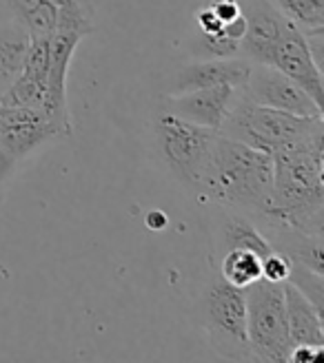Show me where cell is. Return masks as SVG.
<instances>
[{
  "label": "cell",
  "instance_id": "1",
  "mask_svg": "<svg viewBox=\"0 0 324 363\" xmlns=\"http://www.w3.org/2000/svg\"><path fill=\"white\" fill-rule=\"evenodd\" d=\"M271 199L264 220L318 235L324 228V131L271 155Z\"/></svg>",
  "mask_w": 324,
  "mask_h": 363
},
{
  "label": "cell",
  "instance_id": "2",
  "mask_svg": "<svg viewBox=\"0 0 324 363\" xmlns=\"http://www.w3.org/2000/svg\"><path fill=\"white\" fill-rule=\"evenodd\" d=\"M274 160L218 131L193 186L227 208L264 215L271 199Z\"/></svg>",
  "mask_w": 324,
  "mask_h": 363
},
{
  "label": "cell",
  "instance_id": "3",
  "mask_svg": "<svg viewBox=\"0 0 324 363\" xmlns=\"http://www.w3.org/2000/svg\"><path fill=\"white\" fill-rule=\"evenodd\" d=\"M320 131H324L322 118H304L278 111V108L249 102L242 96H238L220 129V133L240 140L269 155L309 140Z\"/></svg>",
  "mask_w": 324,
  "mask_h": 363
},
{
  "label": "cell",
  "instance_id": "4",
  "mask_svg": "<svg viewBox=\"0 0 324 363\" xmlns=\"http://www.w3.org/2000/svg\"><path fill=\"white\" fill-rule=\"evenodd\" d=\"M247 299V339L251 357L258 361H289L291 339L286 325L284 281L258 279L244 288Z\"/></svg>",
  "mask_w": 324,
  "mask_h": 363
},
{
  "label": "cell",
  "instance_id": "5",
  "mask_svg": "<svg viewBox=\"0 0 324 363\" xmlns=\"http://www.w3.org/2000/svg\"><path fill=\"white\" fill-rule=\"evenodd\" d=\"M207 328L213 348L229 359H254L247 339L244 288L227 281H213L205 297Z\"/></svg>",
  "mask_w": 324,
  "mask_h": 363
},
{
  "label": "cell",
  "instance_id": "6",
  "mask_svg": "<svg viewBox=\"0 0 324 363\" xmlns=\"http://www.w3.org/2000/svg\"><path fill=\"white\" fill-rule=\"evenodd\" d=\"M156 133L167 164L183 179H187L189 184H193L218 131L193 124L171 111H165L158 116Z\"/></svg>",
  "mask_w": 324,
  "mask_h": 363
},
{
  "label": "cell",
  "instance_id": "7",
  "mask_svg": "<svg viewBox=\"0 0 324 363\" xmlns=\"http://www.w3.org/2000/svg\"><path fill=\"white\" fill-rule=\"evenodd\" d=\"M242 89H244L242 98L254 104L278 108V111L296 113L304 118H322V106L307 91L269 65H256V67L251 65V74L242 84Z\"/></svg>",
  "mask_w": 324,
  "mask_h": 363
},
{
  "label": "cell",
  "instance_id": "8",
  "mask_svg": "<svg viewBox=\"0 0 324 363\" xmlns=\"http://www.w3.org/2000/svg\"><path fill=\"white\" fill-rule=\"evenodd\" d=\"M80 40L82 38L76 33H60V31L49 38V69H47L45 100L40 111L53 124L58 135L71 133V118L67 106V74Z\"/></svg>",
  "mask_w": 324,
  "mask_h": 363
},
{
  "label": "cell",
  "instance_id": "9",
  "mask_svg": "<svg viewBox=\"0 0 324 363\" xmlns=\"http://www.w3.org/2000/svg\"><path fill=\"white\" fill-rule=\"evenodd\" d=\"M269 67H274L286 78H291L322 106V100H324L322 67L315 62L304 33L291 23L286 25L282 38L278 40L274 56H271V65Z\"/></svg>",
  "mask_w": 324,
  "mask_h": 363
},
{
  "label": "cell",
  "instance_id": "10",
  "mask_svg": "<svg viewBox=\"0 0 324 363\" xmlns=\"http://www.w3.org/2000/svg\"><path fill=\"white\" fill-rule=\"evenodd\" d=\"M58 131L47 120L40 108L29 106H0V144L18 160L25 157L45 144L49 138H56Z\"/></svg>",
  "mask_w": 324,
  "mask_h": 363
},
{
  "label": "cell",
  "instance_id": "11",
  "mask_svg": "<svg viewBox=\"0 0 324 363\" xmlns=\"http://www.w3.org/2000/svg\"><path fill=\"white\" fill-rule=\"evenodd\" d=\"M236 100H238L236 89L229 84H215V86L185 91L183 96L176 94L169 100L167 111L185 118L193 124L220 131Z\"/></svg>",
  "mask_w": 324,
  "mask_h": 363
},
{
  "label": "cell",
  "instance_id": "12",
  "mask_svg": "<svg viewBox=\"0 0 324 363\" xmlns=\"http://www.w3.org/2000/svg\"><path fill=\"white\" fill-rule=\"evenodd\" d=\"M244 16L247 31L240 40V51L256 65H271L274 49L289 21L269 0H251Z\"/></svg>",
  "mask_w": 324,
  "mask_h": 363
},
{
  "label": "cell",
  "instance_id": "13",
  "mask_svg": "<svg viewBox=\"0 0 324 363\" xmlns=\"http://www.w3.org/2000/svg\"><path fill=\"white\" fill-rule=\"evenodd\" d=\"M251 74V62L244 58H213L207 62H198L180 71L176 91L185 94L193 89H205L215 84H229L233 89H240Z\"/></svg>",
  "mask_w": 324,
  "mask_h": 363
},
{
  "label": "cell",
  "instance_id": "14",
  "mask_svg": "<svg viewBox=\"0 0 324 363\" xmlns=\"http://www.w3.org/2000/svg\"><path fill=\"white\" fill-rule=\"evenodd\" d=\"M284 308L291 346H324L322 311L289 281H284Z\"/></svg>",
  "mask_w": 324,
  "mask_h": 363
},
{
  "label": "cell",
  "instance_id": "15",
  "mask_svg": "<svg viewBox=\"0 0 324 363\" xmlns=\"http://www.w3.org/2000/svg\"><path fill=\"white\" fill-rule=\"evenodd\" d=\"M231 248L254 250L262 259L276 250L271 242L266 240V235L254 222H249L244 215H238V213L229 215L220 230V252H227Z\"/></svg>",
  "mask_w": 324,
  "mask_h": 363
},
{
  "label": "cell",
  "instance_id": "16",
  "mask_svg": "<svg viewBox=\"0 0 324 363\" xmlns=\"http://www.w3.org/2000/svg\"><path fill=\"white\" fill-rule=\"evenodd\" d=\"M0 25V94L21 76L29 47L27 31L23 29V25Z\"/></svg>",
  "mask_w": 324,
  "mask_h": 363
},
{
  "label": "cell",
  "instance_id": "17",
  "mask_svg": "<svg viewBox=\"0 0 324 363\" xmlns=\"http://www.w3.org/2000/svg\"><path fill=\"white\" fill-rule=\"evenodd\" d=\"M220 275L231 286L247 288L262 279V257L247 248H231L220 255Z\"/></svg>",
  "mask_w": 324,
  "mask_h": 363
},
{
  "label": "cell",
  "instance_id": "18",
  "mask_svg": "<svg viewBox=\"0 0 324 363\" xmlns=\"http://www.w3.org/2000/svg\"><path fill=\"white\" fill-rule=\"evenodd\" d=\"M302 33L324 31V0H269Z\"/></svg>",
  "mask_w": 324,
  "mask_h": 363
},
{
  "label": "cell",
  "instance_id": "19",
  "mask_svg": "<svg viewBox=\"0 0 324 363\" xmlns=\"http://www.w3.org/2000/svg\"><path fill=\"white\" fill-rule=\"evenodd\" d=\"M16 21L23 25L29 38H51L58 31V7L43 0L38 7H33L25 16L16 18Z\"/></svg>",
  "mask_w": 324,
  "mask_h": 363
},
{
  "label": "cell",
  "instance_id": "20",
  "mask_svg": "<svg viewBox=\"0 0 324 363\" xmlns=\"http://www.w3.org/2000/svg\"><path fill=\"white\" fill-rule=\"evenodd\" d=\"M291 266L293 262L284 255L280 250H274L271 255H266L262 259V279H269V281H276V284H282L289 279L291 275Z\"/></svg>",
  "mask_w": 324,
  "mask_h": 363
},
{
  "label": "cell",
  "instance_id": "21",
  "mask_svg": "<svg viewBox=\"0 0 324 363\" xmlns=\"http://www.w3.org/2000/svg\"><path fill=\"white\" fill-rule=\"evenodd\" d=\"M202 47L211 58H233L240 53V43L233 38H227L225 33L202 35Z\"/></svg>",
  "mask_w": 324,
  "mask_h": 363
},
{
  "label": "cell",
  "instance_id": "22",
  "mask_svg": "<svg viewBox=\"0 0 324 363\" xmlns=\"http://www.w3.org/2000/svg\"><path fill=\"white\" fill-rule=\"evenodd\" d=\"M209 7L213 9L215 16H218V21L222 23V29L227 23H231L233 18H238L242 13V7L238 5V0H211Z\"/></svg>",
  "mask_w": 324,
  "mask_h": 363
},
{
  "label": "cell",
  "instance_id": "23",
  "mask_svg": "<svg viewBox=\"0 0 324 363\" xmlns=\"http://www.w3.org/2000/svg\"><path fill=\"white\" fill-rule=\"evenodd\" d=\"M324 359V346H291L289 361L293 363H320Z\"/></svg>",
  "mask_w": 324,
  "mask_h": 363
},
{
  "label": "cell",
  "instance_id": "24",
  "mask_svg": "<svg viewBox=\"0 0 324 363\" xmlns=\"http://www.w3.org/2000/svg\"><path fill=\"white\" fill-rule=\"evenodd\" d=\"M195 18H198V27H200L202 35H218V33H222V23L218 21V16L213 13V9L209 5L198 11Z\"/></svg>",
  "mask_w": 324,
  "mask_h": 363
},
{
  "label": "cell",
  "instance_id": "25",
  "mask_svg": "<svg viewBox=\"0 0 324 363\" xmlns=\"http://www.w3.org/2000/svg\"><path fill=\"white\" fill-rule=\"evenodd\" d=\"M14 164H16V157L0 144V184L9 177V173L14 171Z\"/></svg>",
  "mask_w": 324,
  "mask_h": 363
},
{
  "label": "cell",
  "instance_id": "26",
  "mask_svg": "<svg viewBox=\"0 0 324 363\" xmlns=\"http://www.w3.org/2000/svg\"><path fill=\"white\" fill-rule=\"evenodd\" d=\"M145 224L151 230H162V228H167L169 220H167V215L162 211H149L147 217H145Z\"/></svg>",
  "mask_w": 324,
  "mask_h": 363
},
{
  "label": "cell",
  "instance_id": "27",
  "mask_svg": "<svg viewBox=\"0 0 324 363\" xmlns=\"http://www.w3.org/2000/svg\"><path fill=\"white\" fill-rule=\"evenodd\" d=\"M47 3H51L53 7H58V9H76V7L85 5V0H47Z\"/></svg>",
  "mask_w": 324,
  "mask_h": 363
},
{
  "label": "cell",
  "instance_id": "28",
  "mask_svg": "<svg viewBox=\"0 0 324 363\" xmlns=\"http://www.w3.org/2000/svg\"><path fill=\"white\" fill-rule=\"evenodd\" d=\"M5 3H7V0H0V16H3V7H5Z\"/></svg>",
  "mask_w": 324,
  "mask_h": 363
}]
</instances>
